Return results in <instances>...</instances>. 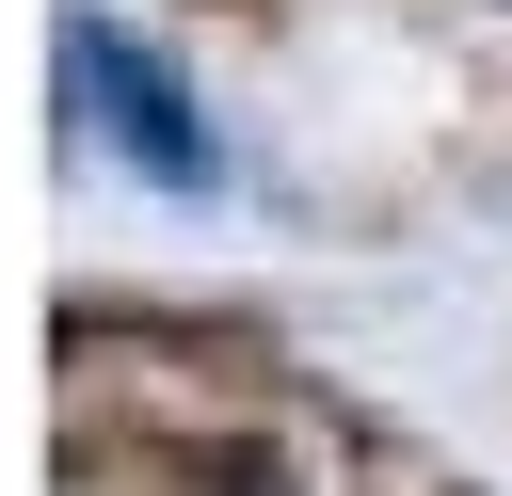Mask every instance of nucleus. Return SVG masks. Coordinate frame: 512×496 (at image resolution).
Wrapping results in <instances>:
<instances>
[{
  "label": "nucleus",
  "mask_w": 512,
  "mask_h": 496,
  "mask_svg": "<svg viewBox=\"0 0 512 496\" xmlns=\"http://www.w3.org/2000/svg\"><path fill=\"white\" fill-rule=\"evenodd\" d=\"M64 96H80V112H96V128L160 176V192H192V176H208V128L176 112V80H160L128 32H64Z\"/></svg>",
  "instance_id": "obj_1"
}]
</instances>
